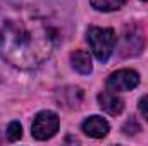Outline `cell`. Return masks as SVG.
Returning a JSON list of instances; mask_svg holds the SVG:
<instances>
[{
    "label": "cell",
    "mask_w": 148,
    "mask_h": 146,
    "mask_svg": "<svg viewBox=\"0 0 148 146\" xmlns=\"http://www.w3.org/2000/svg\"><path fill=\"white\" fill-rule=\"evenodd\" d=\"M81 129L86 136L93 138V139H102L109 134L110 126L105 119H102L100 115H91L88 119H84V122L81 124Z\"/></svg>",
    "instance_id": "obj_6"
},
{
    "label": "cell",
    "mask_w": 148,
    "mask_h": 146,
    "mask_svg": "<svg viewBox=\"0 0 148 146\" xmlns=\"http://www.w3.org/2000/svg\"><path fill=\"white\" fill-rule=\"evenodd\" d=\"M145 2H148V0H145Z\"/></svg>",
    "instance_id": "obj_14"
},
{
    "label": "cell",
    "mask_w": 148,
    "mask_h": 146,
    "mask_svg": "<svg viewBox=\"0 0 148 146\" xmlns=\"http://www.w3.org/2000/svg\"><path fill=\"white\" fill-rule=\"evenodd\" d=\"M98 105L103 112H107L109 115H119L124 110V100L110 89H105L98 95Z\"/></svg>",
    "instance_id": "obj_7"
},
{
    "label": "cell",
    "mask_w": 148,
    "mask_h": 146,
    "mask_svg": "<svg viewBox=\"0 0 148 146\" xmlns=\"http://www.w3.org/2000/svg\"><path fill=\"white\" fill-rule=\"evenodd\" d=\"M122 132H124V134H127V136H129V134L133 136V134L140 132V124H138V120H136L134 117H131V119L122 126Z\"/></svg>",
    "instance_id": "obj_12"
},
{
    "label": "cell",
    "mask_w": 148,
    "mask_h": 146,
    "mask_svg": "<svg viewBox=\"0 0 148 146\" xmlns=\"http://www.w3.org/2000/svg\"><path fill=\"white\" fill-rule=\"evenodd\" d=\"M71 65L79 74H91V71H93L91 57L86 50H76L71 53Z\"/></svg>",
    "instance_id": "obj_8"
},
{
    "label": "cell",
    "mask_w": 148,
    "mask_h": 146,
    "mask_svg": "<svg viewBox=\"0 0 148 146\" xmlns=\"http://www.w3.org/2000/svg\"><path fill=\"white\" fill-rule=\"evenodd\" d=\"M21 136H23L21 124L17 120H12L9 124V127H7V138H9V141H17V139H21Z\"/></svg>",
    "instance_id": "obj_11"
},
{
    "label": "cell",
    "mask_w": 148,
    "mask_h": 146,
    "mask_svg": "<svg viewBox=\"0 0 148 146\" xmlns=\"http://www.w3.org/2000/svg\"><path fill=\"white\" fill-rule=\"evenodd\" d=\"M145 45H147V40L143 36V33L140 31V28H136V26H126L124 33L121 36L119 53L124 59H133V57H138L145 50Z\"/></svg>",
    "instance_id": "obj_3"
},
{
    "label": "cell",
    "mask_w": 148,
    "mask_h": 146,
    "mask_svg": "<svg viewBox=\"0 0 148 146\" xmlns=\"http://www.w3.org/2000/svg\"><path fill=\"white\" fill-rule=\"evenodd\" d=\"M59 131V117L55 112L52 110H43L36 113L33 126H31V134L38 141H47L52 136H55V132Z\"/></svg>",
    "instance_id": "obj_4"
},
{
    "label": "cell",
    "mask_w": 148,
    "mask_h": 146,
    "mask_svg": "<svg viewBox=\"0 0 148 146\" xmlns=\"http://www.w3.org/2000/svg\"><path fill=\"white\" fill-rule=\"evenodd\" d=\"M55 48L53 29L36 16H16L0 28V55L17 69H36Z\"/></svg>",
    "instance_id": "obj_1"
},
{
    "label": "cell",
    "mask_w": 148,
    "mask_h": 146,
    "mask_svg": "<svg viewBox=\"0 0 148 146\" xmlns=\"http://www.w3.org/2000/svg\"><path fill=\"white\" fill-rule=\"evenodd\" d=\"M86 40H88L90 48H91L93 55L97 57V60L102 62V64L109 62V59H110L112 53H114L115 43H117L115 31L110 29V28H97V26H91L86 31Z\"/></svg>",
    "instance_id": "obj_2"
},
{
    "label": "cell",
    "mask_w": 148,
    "mask_h": 146,
    "mask_svg": "<svg viewBox=\"0 0 148 146\" xmlns=\"http://www.w3.org/2000/svg\"><path fill=\"white\" fill-rule=\"evenodd\" d=\"M81 98H83V91L79 88H66L59 91V96H57L59 103L69 108H77L81 103Z\"/></svg>",
    "instance_id": "obj_9"
},
{
    "label": "cell",
    "mask_w": 148,
    "mask_h": 146,
    "mask_svg": "<svg viewBox=\"0 0 148 146\" xmlns=\"http://www.w3.org/2000/svg\"><path fill=\"white\" fill-rule=\"evenodd\" d=\"M140 84V74L133 69H121L109 76L107 79V89L121 93V91H131Z\"/></svg>",
    "instance_id": "obj_5"
},
{
    "label": "cell",
    "mask_w": 148,
    "mask_h": 146,
    "mask_svg": "<svg viewBox=\"0 0 148 146\" xmlns=\"http://www.w3.org/2000/svg\"><path fill=\"white\" fill-rule=\"evenodd\" d=\"M140 112H141L143 119L148 122V95H147V96H143V98L140 100Z\"/></svg>",
    "instance_id": "obj_13"
},
{
    "label": "cell",
    "mask_w": 148,
    "mask_h": 146,
    "mask_svg": "<svg viewBox=\"0 0 148 146\" xmlns=\"http://www.w3.org/2000/svg\"><path fill=\"white\" fill-rule=\"evenodd\" d=\"M91 7L100 10V12H112V10H119L126 0H90Z\"/></svg>",
    "instance_id": "obj_10"
}]
</instances>
